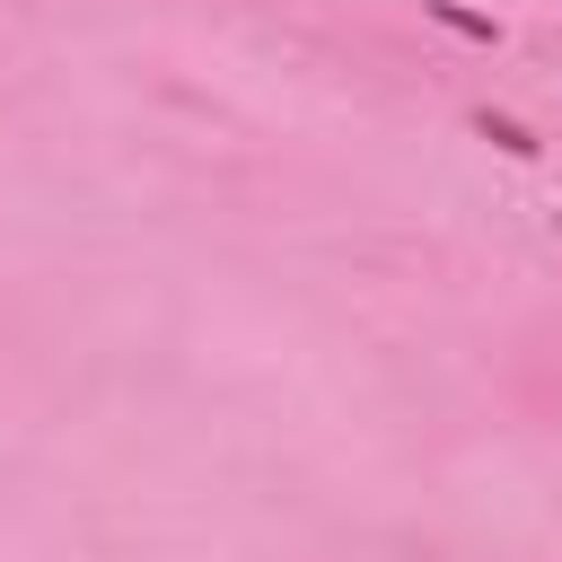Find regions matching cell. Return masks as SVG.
<instances>
[{
	"instance_id": "1",
	"label": "cell",
	"mask_w": 562,
	"mask_h": 562,
	"mask_svg": "<svg viewBox=\"0 0 562 562\" xmlns=\"http://www.w3.org/2000/svg\"><path fill=\"white\" fill-rule=\"evenodd\" d=\"M422 18H430V26H448V35H465V44H501V26H492L483 9H457V0H422Z\"/></svg>"
},
{
	"instance_id": "2",
	"label": "cell",
	"mask_w": 562,
	"mask_h": 562,
	"mask_svg": "<svg viewBox=\"0 0 562 562\" xmlns=\"http://www.w3.org/2000/svg\"><path fill=\"white\" fill-rule=\"evenodd\" d=\"M474 132H483V140H492V149H509V158H536V149H544V140H536V132H527V123H518V114H492V105H483V114H474Z\"/></svg>"
},
{
	"instance_id": "3",
	"label": "cell",
	"mask_w": 562,
	"mask_h": 562,
	"mask_svg": "<svg viewBox=\"0 0 562 562\" xmlns=\"http://www.w3.org/2000/svg\"><path fill=\"white\" fill-rule=\"evenodd\" d=\"M553 228H562V211H553Z\"/></svg>"
}]
</instances>
